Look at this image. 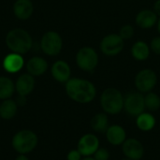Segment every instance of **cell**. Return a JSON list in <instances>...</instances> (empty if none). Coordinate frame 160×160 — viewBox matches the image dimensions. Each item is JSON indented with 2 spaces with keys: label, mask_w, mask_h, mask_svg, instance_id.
Returning <instances> with one entry per match:
<instances>
[{
  "label": "cell",
  "mask_w": 160,
  "mask_h": 160,
  "mask_svg": "<svg viewBox=\"0 0 160 160\" xmlns=\"http://www.w3.org/2000/svg\"><path fill=\"white\" fill-rule=\"evenodd\" d=\"M66 92L68 96L78 103L91 102L97 94L95 85L83 79H69L66 82Z\"/></svg>",
  "instance_id": "cell-1"
},
{
  "label": "cell",
  "mask_w": 160,
  "mask_h": 160,
  "mask_svg": "<svg viewBox=\"0 0 160 160\" xmlns=\"http://www.w3.org/2000/svg\"><path fill=\"white\" fill-rule=\"evenodd\" d=\"M5 41L7 47L12 52L22 55L27 53L33 46L31 35L22 28H14L10 30L7 34Z\"/></svg>",
  "instance_id": "cell-2"
},
{
  "label": "cell",
  "mask_w": 160,
  "mask_h": 160,
  "mask_svg": "<svg viewBox=\"0 0 160 160\" xmlns=\"http://www.w3.org/2000/svg\"><path fill=\"white\" fill-rule=\"evenodd\" d=\"M11 144L16 152L24 155L36 148L38 144V136L28 129L21 130L13 136Z\"/></svg>",
  "instance_id": "cell-3"
},
{
  "label": "cell",
  "mask_w": 160,
  "mask_h": 160,
  "mask_svg": "<svg viewBox=\"0 0 160 160\" xmlns=\"http://www.w3.org/2000/svg\"><path fill=\"white\" fill-rule=\"evenodd\" d=\"M124 100L125 98L120 91L115 88H108L102 93L100 103L102 109L106 112L110 114H116L123 110Z\"/></svg>",
  "instance_id": "cell-4"
},
{
  "label": "cell",
  "mask_w": 160,
  "mask_h": 160,
  "mask_svg": "<svg viewBox=\"0 0 160 160\" xmlns=\"http://www.w3.org/2000/svg\"><path fill=\"white\" fill-rule=\"evenodd\" d=\"M41 51L50 56L58 55L63 48V40L61 36L54 31H48L46 32L39 43Z\"/></svg>",
  "instance_id": "cell-5"
},
{
  "label": "cell",
  "mask_w": 160,
  "mask_h": 160,
  "mask_svg": "<svg viewBox=\"0 0 160 160\" xmlns=\"http://www.w3.org/2000/svg\"><path fill=\"white\" fill-rule=\"evenodd\" d=\"M76 63L82 70L91 72L98 66V55L93 48L83 47L76 54Z\"/></svg>",
  "instance_id": "cell-6"
},
{
  "label": "cell",
  "mask_w": 160,
  "mask_h": 160,
  "mask_svg": "<svg viewBox=\"0 0 160 160\" xmlns=\"http://www.w3.org/2000/svg\"><path fill=\"white\" fill-rule=\"evenodd\" d=\"M124 49V39L116 34H111L103 38L100 43V50L105 55L113 56Z\"/></svg>",
  "instance_id": "cell-7"
},
{
  "label": "cell",
  "mask_w": 160,
  "mask_h": 160,
  "mask_svg": "<svg viewBox=\"0 0 160 160\" xmlns=\"http://www.w3.org/2000/svg\"><path fill=\"white\" fill-rule=\"evenodd\" d=\"M124 108L129 115L139 116L145 109L144 97L140 93H130L124 100Z\"/></svg>",
  "instance_id": "cell-8"
},
{
  "label": "cell",
  "mask_w": 160,
  "mask_h": 160,
  "mask_svg": "<svg viewBox=\"0 0 160 160\" xmlns=\"http://www.w3.org/2000/svg\"><path fill=\"white\" fill-rule=\"evenodd\" d=\"M158 78L156 73L151 69L140 71L135 78V85L142 93H149L157 84Z\"/></svg>",
  "instance_id": "cell-9"
},
{
  "label": "cell",
  "mask_w": 160,
  "mask_h": 160,
  "mask_svg": "<svg viewBox=\"0 0 160 160\" xmlns=\"http://www.w3.org/2000/svg\"><path fill=\"white\" fill-rule=\"evenodd\" d=\"M98 139L93 134H86L82 136L78 142V151L82 156L90 157L94 155L98 149Z\"/></svg>",
  "instance_id": "cell-10"
},
{
  "label": "cell",
  "mask_w": 160,
  "mask_h": 160,
  "mask_svg": "<svg viewBox=\"0 0 160 160\" xmlns=\"http://www.w3.org/2000/svg\"><path fill=\"white\" fill-rule=\"evenodd\" d=\"M123 152L128 158L140 160L144 154V148L141 142L136 139H128L123 143Z\"/></svg>",
  "instance_id": "cell-11"
},
{
  "label": "cell",
  "mask_w": 160,
  "mask_h": 160,
  "mask_svg": "<svg viewBox=\"0 0 160 160\" xmlns=\"http://www.w3.org/2000/svg\"><path fill=\"white\" fill-rule=\"evenodd\" d=\"M35 87V79L34 76L29 73H24L19 76L15 82V90L19 96L26 97L32 93Z\"/></svg>",
  "instance_id": "cell-12"
},
{
  "label": "cell",
  "mask_w": 160,
  "mask_h": 160,
  "mask_svg": "<svg viewBox=\"0 0 160 160\" xmlns=\"http://www.w3.org/2000/svg\"><path fill=\"white\" fill-rule=\"evenodd\" d=\"M24 65V60L22 54L11 52L5 56L2 66L3 68L8 73H17L19 72Z\"/></svg>",
  "instance_id": "cell-13"
},
{
  "label": "cell",
  "mask_w": 160,
  "mask_h": 160,
  "mask_svg": "<svg viewBox=\"0 0 160 160\" xmlns=\"http://www.w3.org/2000/svg\"><path fill=\"white\" fill-rule=\"evenodd\" d=\"M34 11V5L31 0H16L13 4L14 15L22 21L29 19Z\"/></svg>",
  "instance_id": "cell-14"
},
{
  "label": "cell",
  "mask_w": 160,
  "mask_h": 160,
  "mask_svg": "<svg viewBox=\"0 0 160 160\" xmlns=\"http://www.w3.org/2000/svg\"><path fill=\"white\" fill-rule=\"evenodd\" d=\"M71 70L68 64L65 61L58 60L52 67V75L59 82H67L70 79Z\"/></svg>",
  "instance_id": "cell-15"
},
{
  "label": "cell",
  "mask_w": 160,
  "mask_h": 160,
  "mask_svg": "<svg viewBox=\"0 0 160 160\" xmlns=\"http://www.w3.org/2000/svg\"><path fill=\"white\" fill-rule=\"evenodd\" d=\"M48 69V63L47 61L40 57V56H34L29 59L26 63V70L27 72L34 76L38 77L43 75Z\"/></svg>",
  "instance_id": "cell-16"
},
{
  "label": "cell",
  "mask_w": 160,
  "mask_h": 160,
  "mask_svg": "<svg viewBox=\"0 0 160 160\" xmlns=\"http://www.w3.org/2000/svg\"><path fill=\"white\" fill-rule=\"evenodd\" d=\"M158 21V15L155 13V11L144 9L138 13L136 16V23L141 28L148 29L155 25V23Z\"/></svg>",
  "instance_id": "cell-17"
},
{
  "label": "cell",
  "mask_w": 160,
  "mask_h": 160,
  "mask_svg": "<svg viewBox=\"0 0 160 160\" xmlns=\"http://www.w3.org/2000/svg\"><path fill=\"white\" fill-rule=\"evenodd\" d=\"M106 136L110 143L113 145H120L126 141L127 134L122 127L115 125L109 127L108 130L106 131Z\"/></svg>",
  "instance_id": "cell-18"
},
{
  "label": "cell",
  "mask_w": 160,
  "mask_h": 160,
  "mask_svg": "<svg viewBox=\"0 0 160 160\" xmlns=\"http://www.w3.org/2000/svg\"><path fill=\"white\" fill-rule=\"evenodd\" d=\"M18 105L16 101L8 98L3 100V102L0 104V117L5 120H10L12 119L17 112Z\"/></svg>",
  "instance_id": "cell-19"
},
{
  "label": "cell",
  "mask_w": 160,
  "mask_h": 160,
  "mask_svg": "<svg viewBox=\"0 0 160 160\" xmlns=\"http://www.w3.org/2000/svg\"><path fill=\"white\" fill-rule=\"evenodd\" d=\"M15 91V84L12 80L5 76H0V99L10 98Z\"/></svg>",
  "instance_id": "cell-20"
},
{
  "label": "cell",
  "mask_w": 160,
  "mask_h": 160,
  "mask_svg": "<svg viewBox=\"0 0 160 160\" xmlns=\"http://www.w3.org/2000/svg\"><path fill=\"white\" fill-rule=\"evenodd\" d=\"M132 56L138 61L146 60L150 54V49L148 45L143 41H137L131 48Z\"/></svg>",
  "instance_id": "cell-21"
},
{
  "label": "cell",
  "mask_w": 160,
  "mask_h": 160,
  "mask_svg": "<svg viewBox=\"0 0 160 160\" xmlns=\"http://www.w3.org/2000/svg\"><path fill=\"white\" fill-rule=\"evenodd\" d=\"M92 128L99 133H104L109 128V119L108 116L104 113H98L93 117L91 120Z\"/></svg>",
  "instance_id": "cell-22"
},
{
  "label": "cell",
  "mask_w": 160,
  "mask_h": 160,
  "mask_svg": "<svg viewBox=\"0 0 160 160\" xmlns=\"http://www.w3.org/2000/svg\"><path fill=\"white\" fill-rule=\"evenodd\" d=\"M156 125V119L150 113H141L137 118V126L142 131L151 130Z\"/></svg>",
  "instance_id": "cell-23"
},
{
  "label": "cell",
  "mask_w": 160,
  "mask_h": 160,
  "mask_svg": "<svg viewBox=\"0 0 160 160\" xmlns=\"http://www.w3.org/2000/svg\"><path fill=\"white\" fill-rule=\"evenodd\" d=\"M144 101H145V107L152 112L158 111L160 107V98L155 93L149 92L145 97H144Z\"/></svg>",
  "instance_id": "cell-24"
},
{
  "label": "cell",
  "mask_w": 160,
  "mask_h": 160,
  "mask_svg": "<svg viewBox=\"0 0 160 160\" xmlns=\"http://www.w3.org/2000/svg\"><path fill=\"white\" fill-rule=\"evenodd\" d=\"M134 35V29L131 25H125L120 29V33L119 36L123 38V39H129L133 37Z\"/></svg>",
  "instance_id": "cell-25"
},
{
  "label": "cell",
  "mask_w": 160,
  "mask_h": 160,
  "mask_svg": "<svg viewBox=\"0 0 160 160\" xmlns=\"http://www.w3.org/2000/svg\"><path fill=\"white\" fill-rule=\"evenodd\" d=\"M94 155H95V159L96 160H108L110 158L109 152L104 148L98 149Z\"/></svg>",
  "instance_id": "cell-26"
},
{
  "label": "cell",
  "mask_w": 160,
  "mask_h": 160,
  "mask_svg": "<svg viewBox=\"0 0 160 160\" xmlns=\"http://www.w3.org/2000/svg\"><path fill=\"white\" fill-rule=\"evenodd\" d=\"M151 49L157 54L160 55V37H156L151 41Z\"/></svg>",
  "instance_id": "cell-27"
},
{
  "label": "cell",
  "mask_w": 160,
  "mask_h": 160,
  "mask_svg": "<svg viewBox=\"0 0 160 160\" xmlns=\"http://www.w3.org/2000/svg\"><path fill=\"white\" fill-rule=\"evenodd\" d=\"M81 153L78 150H72L68 154V160H81Z\"/></svg>",
  "instance_id": "cell-28"
},
{
  "label": "cell",
  "mask_w": 160,
  "mask_h": 160,
  "mask_svg": "<svg viewBox=\"0 0 160 160\" xmlns=\"http://www.w3.org/2000/svg\"><path fill=\"white\" fill-rule=\"evenodd\" d=\"M17 105H20V106H23L25 103H26V97H23V96H19L18 97V99L16 101Z\"/></svg>",
  "instance_id": "cell-29"
},
{
  "label": "cell",
  "mask_w": 160,
  "mask_h": 160,
  "mask_svg": "<svg viewBox=\"0 0 160 160\" xmlns=\"http://www.w3.org/2000/svg\"><path fill=\"white\" fill-rule=\"evenodd\" d=\"M154 10L157 15L160 16V0H158L154 5Z\"/></svg>",
  "instance_id": "cell-30"
},
{
  "label": "cell",
  "mask_w": 160,
  "mask_h": 160,
  "mask_svg": "<svg viewBox=\"0 0 160 160\" xmlns=\"http://www.w3.org/2000/svg\"><path fill=\"white\" fill-rule=\"evenodd\" d=\"M15 160H29V158H28L27 157H25L24 155H20V156H18V157L16 158V159Z\"/></svg>",
  "instance_id": "cell-31"
},
{
  "label": "cell",
  "mask_w": 160,
  "mask_h": 160,
  "mask_svg": "<svg viewBox=\"0 0 160 160\" xmlns=\"http://www.w3.org/2000/svg\"><path fill=\"white\" fill-rule=\"evenodd\" d=\"M82 160H96L95 158H89V157H87V158H83V159Z\"/></svg>",
  "instance_id": "cell-32"
},
{
  "label": "cell",
  "mask_w": 160,
  "mask_h": 160,
  "mask_svg": "<svg viewBox=\"0 0 160 160\" xmlns=\"http://www.w3.org/2000/svg\"><path fill=\"white\" fill-rule=\"evenodd\" d=\"M158 31H159L160 33V19L159 21H158Z\"/></svg>",
  "instance_id": "cell-33"
},
{
  "label": "cell",
  "mask_w": 160,
  "mask_h": 160,
  "mask_svg": "<svg viewBox=\"0 0 160 160\" xmlns=\"http://www.w3.org/2000/svg\"><path fill=\"white\" fill-rule=\"evenodd\" d=\"M122 160H132V159H130V158H124V159H122Z\"/></svg>",
  "instance_id": "cell-34"
}]
</instances>
